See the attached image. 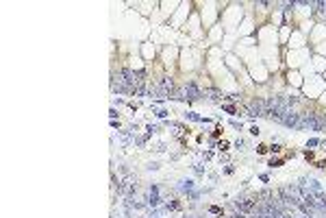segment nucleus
<instances>
[{"mask_svg":"<svg viewBox=\"0 0 326 218\" xmlns=\"http://www.w3.org/2000/svg\"><path fill=\"white\" fill-rule=\"evenodd\" d=\"M254 201H257V196H239L235 201V205L241 212H252L254 210Z\"/></svg>","mask_w":326,"mask_h":218,"instance_id":"nucleus-1","label":"nucleus"},{"mask_svg":"<svg viewBox=\"0 0 326 218\" xmlns=\"http://www.w3.org/2000/svg\"><path fill=\"white\" fill-rule=\"evenodd\" d=\"M185 92H187V96L191 98V101H196V98L200 96V89L196 87V83H191V81H189L187 85H185Z\"/></svg>","mask_w":326,"mask_h":218,"instance_id":"nucleus-2","label":"nucleus"},{"mask_svg":"<svg viewBox=\"0 0 326 218\" xmlns=\"http://www.w3.org/2000/svg\"><path fill=\"white\" fill-rule=\"evenodd\" d=\"M167 210H181V203H178V201H172V203H167Z\"/></svg>","mask_w":326,"mask_h":218,"instance_id":"nucleus-3","label":"nucleus"},{"mask_svg":"<svg viewBox=\"0 0 326 218\" xmlns=\"http://www.w3.org/2000/svg\"><path fill=\"white\" fill-rule=\"evenodd\" d=\"M193 188V181H183V190L187 192V190H191Z\"/></svg>","mask_w":326,"mask_h":218,"instance_id":"nucleus-4","label":"nucleus"},{"mask_svg":"<svg viewBox=\"0 0 326 218\" xmlns=\"http://www.w3.org/2000/svg\"><path fill=\"white\" fill-rule=\"evenodd\" d=\"M218 148H220V151H226V148H228V142H226V140H222V142L218 144Z\"/></svg>","mask_w":326,"mask_h":218,"instance_id":"nucleus-5","label":"nucleus"},{"mask_svg":"<svg viewBox=\"0 0 326 218\" xmlns=\"http://www.w3.org/2000/svg\"><path fill=\"white\" fill-rule=\"evenodd\" d=\"M257 153H261V155H263V153H267V146H265V144H259V146H257Z\"/></svg>","mask_w":326,"mask_h":218,"instance_id":"nucleus-6","label":"nucleus"},{"mask_svg":"<svg viewBox=\"0 0 326 218\" xmlns=\"http://www.w3.org/2000/svg\"><path fill=\"white\" fill-rule=\"evenodd\" d=\"M320 144V140H309V144H306V146H318Z\"/></svg>","mask_w":326,"mask_h":218,"instance_id":"nucleus-7","label":"nucleus"},{"mask_svg":"<svg viewBox=\"0 0 326 218\" xmlns=\"http://www.w3.org/2000/svg\"><path fill=\"white\" fill-rule=\"evenodd\" d=\"M220 212H222V210H220L218 205H213V207H211V214H220Z\"/></svg>","mask_w":326,"mask_h":218,"instance_id":"nucleus-8","label":"nucleus"},{"mask_svg":"<svg viewBox=\"0 0 326 218\" xmlns=\"http://www.w3.org/2000/svg\"><path fill=\"white\" fill-rule=\"evenodd\" d=\"M187 118H191V120H200V116H198V114H187Z\"/></svg>","mask_w":326,"mask_h":218,"instance_id":"nucleus-9","label":"nucleus"}]
</instances>
